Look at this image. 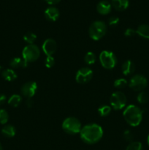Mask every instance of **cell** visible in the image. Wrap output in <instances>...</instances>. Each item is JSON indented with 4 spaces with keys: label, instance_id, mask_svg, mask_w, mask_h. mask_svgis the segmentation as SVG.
<instances>
[{
    "label": "cell",
    "instance_id": "6da1fadb",
    "mask_svg": "<svg viewBox=\"0 0 149 150\" xmlns=\"http://www.w3.org/2000/svg\"><path fill=\"white\" fill-rule=\"evenodd\" d=\"M80 138L89 144H93L100 141L103 136V130L97 124H89L84 126L80 130Z\"/></svg>",
    "mask_w": 149,
    "mask_h": 150
},
{
    "label": "cell",
    "instance_id": "7a4b0ae2",
    "mask_svg": "<svg viewBox=\"0 0 149 150\" xmlns=\"http://www.w3.org/2000/svg\"><path fill=\"white\" fill-rule=\"evenodd\" d=\"M123 115L127 124L132 127L138 126L143 120V111L135 105H128L124 110Z\"/></svg>",
    "mask_w": 149,
    "mask_h": 150
},
{
    "label": "cell",
    "instance_id": "3957f363",
    "mask_svg": "<svg viewBox=\"0 0 149 150\" xmlns=\"http://www.w3.org/2000/svg\"><path fill=\"white\" fill-rule=\"evenodd\" d=\"M107 33V26L105 22L96 21L91 24L89 29V36L93 40L102 39Z\"/></svg>",
    "mask_w": 149,
    "mask_h": 150
},
{
    "label": "cell",
    "instance_id": "277c9868",
    "mask_svg": "<svg viewBox=\"0 0 149 150\" xmlns=\"http://www.w3.org/2000/svg\"><path fill=\"white\" fill-rule=\"evenodd\" d=\"M62 128L66 133L71 135L77 134L81 130L80 122L75 117H68L62 123Z\"/></svg>",
    "mask_w": 149,
    "mask_h": 150
},
{
    "label": "cell",
    "instance_id": "5b68a950",
    "mask_svg": "<svg viewBox=\"0 0 149 150\" xmlns=\"http://www.w3.org/2000/svg\"><path fill=\"white\" fill-rule=\"evenodd\" d=\"M99 62L104 68L110 70L116 65L117 58L112 51H103L99 54Z\"/></svg>",
    "mask_w": 149,
    "mask_h": 150
},
{
    "label": "cell",
    "instance_id": "8992f818",
    "mask_svg": "<svg viewBox=\"0 0 149 150\" xmlns=\"http://www.w3.org/2000/svg\"><path fill=\"white\" fill-rule=\"evenodd\" d=\"M40 56V50L36 45H28L25 47L22 52V57L23 59L29 64V62H33Z\"/></svg>",
    "mask_w": 149,
    "mask_h": 150
},
{
    "label": "cell",
    "instance_id": "52a82bcc",
    "mask_svg": "<svg viewBox=\"0 0 149 150\" xmlns=\"http://www.w3.org/2000/svg\"><path fill=\"white\" fill-rule=\"evenodd\" d=\"M127 103V96L121 92H115L112 94L110 103L114 110H121L126 106Z\"/></svg>",
    "mask_w": 149,
    "mask_h": 150
},
{
    "label": "cell",
    "instance_id": "ba28073f",
    "mask_svg": "<svg viewBox=\"0 0 149 150\" xmlns=\"http://www.w3.org/2000/svg\"><path fill=\"white\" fill-rule=\"evenodd\" d=\"M129 87L134 91H142L148 86V81L143 75H135L130 79Z\"/></svg>",
    "mask_w": 149,
    "mask_h": 150
},
{
    "label": "cell",
    "instance_id": "9c48e42d",
    "mask_svg": "<svg viewBox=\"0 0 149 150\" xmlns=\"http://www.w3.org/2000/svg\"><path fill=\"white\" fill-rule=\"evenodd\" d=\"M93 77V71L89 67H84L79 69L76 73L75 80L78 83L84 84L91 80Z\"/></svg>",
    "mask_w": 149,
    "mask_h": 150
},
{
    "label": "cell",
    "instance_id": "30bf717a",
    "mask_svg": "<svg viewBox=\"0 0 149 150\" xmlns=\"http://www.w3.org/2000/svg\"><path fill=\"white\" fill-rule=\"evenodd\" d=\"M37 90V84L34 81H29L25 83L21 86L22 95L27 98H32Z\"/></svg>",
    "mask_w": 149,
    "mask_h": 150
},
{
    "label": "cell",
    "instance_id": "8fae6325",
    "mask_svg": "<svg viewBox=\"0 0 149 150\" xmlns=\"http://www.w3.org/2000/svg\"><path fill=\"white\" fill-rule=\"evenodd\" d=\"M42 48L47 57H52L57 50V43L53 39L48 38L43 42Z\"/></svg>",
    "mask_w": 149,
    "mask_h": 150
},
{
    "label": "cell",
    "instance_id": "7c38bea8",
    "mask_svg": "<svg viewBox=\"0 0 149 150\" xmlns=\"http://www.w3.org/2000/svg\"><path fill=\"white\" fill-rule=\"evenodd\" d=\"M59 10L55 7H49L45 10V16L50 21H56L59 18Z\"/></svg>",
    "mask_w": 149,
    "mask_h": 150
},
{
    "label": "cell",
    "instance_id": "4fadbf2b",
    "mask_svg": "<svg viewBox=\"0 0 149 150\" xmlns=\"http://www.w3.org/2000/svg\"><path fill=\"white\" fill-rule=\"evenodd\" d=\"M111 7H112V5L109 1L106 0H102L97 4L96 10L98 13H100L101 15H107L110 13Z\"/></svg>",
    "mask_w": 149,
    "mask_h": 150
},
{
    "label": "cell",
    "instance_id": "5bb4252c",
    "mask_svg": "<svg viewBox=\"0 0 149 150\" xmlns=\"http://www.w3.org/2000/svg\"><path fill=\"white\" fill-rule=\"evenodd\" d=\"M122 72L125 76H129L131 75L135 70V65L134 62L131 60H127L124 62L122 64Z\"/></svg>",
    "mask_w": 149,
    "mask_h": 150
},
{
    "label": "cell",
    "instance_id": "9a60e30c",
    "mask_svg": "<svg viewBox=\"0 0 149 150\" xmlns=\"http://www.w3.org/2000/svg\"><path fill=\"white\" fill-rule=\"evenodd\" d=\"M129 1V0H112L111 5L118 11H124L128 8Z\"/></svg>",
    "mask_w": 149,
    "mask_h": 150
},
{
    "label": "cell",
    "instance_id": "2e32d148",
    "mask_svg": "<svg viewBox=\"0 0 149 150\" xmlns=\"http://www.w3.org/2000/svg\"><path fill=\"white\" fill-rule=\"evenodd\" d=\"M10 65L13 68H19V67L24 68V67H27L28 63L26 62L23 58L15 57V58H13L10 60Z\"/></svg>",
    "mask_w": 149,
    "mask_h": 150
},
{
    "label": "cell",
    "instance_id": "e0dca14e",
    "mask_svg": "<svg viewBox=\"0 0 149 150\" xmlns=\"http://www.w3.org/2000/svg\"><path fill=\"white\" fill-rule=\"evenodd\" d=\"M1 76L7 81H13L17 79V74L13 69H5L1 72Z\"/></svg>",
    "mask_w": 149,
    "mask_h": 150
},
{
    "label": "cell",
    "instance_id": "ac0fdd59",
    "mask_svg": "<svg viewBox=\"0 0 149 150\" xmlns=\"http://www.w3.org/2000/svg\"><path fill=\"white\" fill-rule=\"evenodd\" d=\"M136 33L145 39H149V25H140L136 30Z\"/></svg>",
    "mask_w": 149,
    "mask_h": 150
},
{
    "label": "cell",
    "instance_id": "d6986e66",
    "mask_svg": "<svg viewBox=\"0 0 149 150\" xmlns=\"http://www.w3.org/2000/svg\"><path fill=\"white\" fill-rule=\"evenodd\" d=\"M15 128L11 125H6L1 129V133L7 138H12L15 135Z\"/></svg>",
    "mask_w": 149,
    "mask_h": 150
},
{
    "label": "cell",
    "instance_id": "ffe728a7",
    "mask_svg": "<svg viewBox=\"0 0 149 150\" xmlns=\"http://www.w3.org/2000/svg\"><path fill=\"white\" fill-rule=\"evenodd\" d=\"M22 101V98L20 97V95H13L8 100V104L10 105H11L12 107H16L18 106L20 104Z\"/></svg>",
    "mask_w": 149,
    "mask_h": 150
},
{
    "label": "cell",
    "instance_id": "44dd1931",
    "mask_svg": "<svg viewBox=\"0 0 149 150\" xmlns=\"http://www.w3.org/2000/svg\"><path fill=\"white\" fill-rule=\"evenodd\" d=\"M23 40L29 45H32L37 40V35L34 32H28L23 35Z\"/></svg>",
    "mask_w": 149,
    "mask_h": 150
},
{
    "label": "cell",
    "instance_id": "7402d4cb",
    "mask_svg": "<svg viewBox=\"0 0 149 150\" xmlns=\"http://www.w3.org/2000/svg\"><path fill=\"white\" fill-rule=\"evenodd\" d=\"M96 60V55H95L94 53L91 52V51H89L87 54L85 55L84 57V61L86 64H93L95 63Z\"/></svg>",
    "mask_w": 149,
    "mask_h": 150
},
{
    "label": "cell",
    "instance_id": "603a6c76",
    "mask_svg": "<svg viewBox=\"0 0 149 150\" xmlns=\"http://www.w3.org/2000/svg\"><path fill=\"white\" fill-rule=\"evenodd\" d=\"M148 94L145 92H140L137 97V102L140 104H142V105H144V104L147 103L148 102Z\"/></svg>",
    "mask_w": 149,
    "mask_h": 150
},
{
    "label": "cell",
    "instance_id": "cb8c5ba5",
    "mask_svg": "<svg viewBox=\"0 0 149 150\" xmlns=\"http://www.w3.org/2000/svg\"><path fill=\"white\" fill-rule=\"evenodd\" d=\"M98 112L101 117H107L111 112V107L109 105H103L98 108Z\"/></svg>",
    "mask_w": 149,
    "mask_h": 150
},
{
    "label": "cell",
    "instance_id": "d4e9b609",
    "mask_svg": "<svg viewBox=\"0 0 149 150\" xmlns=\"http://www.w3.org/2000/svg\"><path fill=\"white\" fill-rule=\"evenodd\" d=\"M126 150H143V144L139 142H132L127 146Z\"/></svg>",
    "mask_w": 149,
    "mask_h": 150
},
{
    "label": "cell",
    "instance_id": "484cf974",
    "mask_svg": "<svg viewBox=\"0 0 149 150\" xmlns=\"http://www.w3.org/2000/svg\"><path fill=\"white\" fill-rule=\"evenodd\" d=\"M114 86L118 89H123L127 86V81L125 79H118L114 81Z\"/></svg>",
    "mask_w": 149,
    "mask_h": 150
},
{
    "label": "cell",
    "instance_id": "4316f807",
    "mask_svg": "<svg viewBox=\"0 0 149 150\" xmlns=\"http://www.w3.org/2000/svg\"><path fill=\"white\" fill-rule=\"evenodd\" d=\"M9 120V114L4 109H0V124L5 125Z\"/></svg>",
    "mask_w": 149,
    "mask_h": 150
},
{
    "label": "cell",
    "instance_id": "83f0119b",
    "mask_svg": "<svg viewBox=\"0 0 149 150\" xmlns=\"http://www.w3.org/2000/svg\"><path fill=\"white\" fill-rule=\"evenodd\" d=\"M55 64V59H54L53 57H47L45 60V64L46 67L48 68H51Z\"/></svg>",
    "mask_w": 149,
    "mask_h": 150
},
{
    "label": "cell",
    "instance_id": "f1b7e54d",
    "mask_svg": "<svg viewBox=\"0 0 149 150\" xmlns=\"http://www.w3.org/2000/svg\"><path fill=\"white\" fill-rule=\"evenodd\" d=\"M123 136H124V139H125V141L129 142H132L133 139H134V136H133L132 133L128 130L124 131Z\"/></svg>",
    "mask_w": 149,
    "mask_h": 150
},
{
    "label": "cell",
    "instance_id": "f546056e",
    "mask_svg": "<svg viewBox=\"0 0 149 150\" xmlns=\"http://www.w3.org/2000/svg\"><path fill=\"white\" fill-rule=\"evenodd\" d=\"M119 18L117 17V16H112L109 18V21H108V23H109V25L110 26H115L118 24L119 23Z\"/></svg>",
    "mask_w": 149,
    "mask_h": 150
},
{
    "label": "cell",
    "instance_id": "4dcf8cb0",
    "mask_svg": "<svg viewBox=\"0 0 149 150\" xmlns=\"http://www.w3.org/2000/svg\"><path fill=\"white\" fill-rule=\"evenodd\" d=\"M136 33V31L134 30L133 29H131V28H129L124 32V35L126 37H133Z\"/></svg>",
    "mask_w": 149,
    "mask_h": 150
},
{
    "label": "cell",
    "instance_id": "1f68e13d",
    "mask_svg": "<svg viewBox=\"0 0 149 150\" xmlns=\"http://www.w3.org/2000/svg\"><path fill=\"white\" fill-rule=\"evenodd\" d=\"M26 103V105H27L28 108H32L34 105L33 100H32V98H27Z\"/></svg>",
    "mask_w": 149,
    "mask_h": 150
},
{
    "label": "cell",
    "instance_id": "d6a6232c",
    "mask_svg": "<svg viewBox=\"0 0 149 150\" xmlns=\"http://www.w3.org/2000/svg\"><path fill=\"white\" fill-rule=\"evenodd\" d=\"M6 99H7V98H6L5 95H3V94H0V105H3L5 103Z\"/></svg>",
    "mask_w": 149,
    "mask_h": 150
},
{
    "label": "cell",
    "instance_id": "836d02e7",
    "mask_svg": "<svg viewBox=\"0 0 149 150\" xmlns=\"http://www.w3.org/2000/svg\"><path fill=\"white\" fill-rule=\"evenodd\" d=\"M45 1H46L47 3H48V4H50V5H54V4H58L61 0H45Z\"/></svg>",
    "mask_w": 149,
    "mask_h": 150
},
{
    "label": "cell",
    "instance_id": "e575fe53",
    "mask_svg": "<svg viewBox=\"0 0 149 150\" xmlns=\"http://www.w3.org/2000/svg\"><path fill=\"white\" fill-rule=\"evenodd\" d=\"M147 143H148V146H149V135H148V139H147Z\"/></svg>",
    "mask_w": 149,
    "mask_h": 150
},
{
    "label": "cell",
    "instance_id": "d590c367",
    "mask_svg": "<svg viewBox=\"0 0 149 150\" xmlns=\"http://www.w3.org/2000/svg\"><path fill=\"white\" fill-rule=\"evenodd\" d=\"M0 150H3V148H2V146H1V143H0Z\"/></svg>",
    "mask_w": 149,
    "mask_h": 150
},
{
    "label": "cell",
    "instance_id": "8d00e7d4",
    "mask_svg": "<svg viewBox=\"0 0 149 150\" xmlns=\"http://www.w3.org/2000/svg\"><path fill=\"white\" fill-rule=\"evenodd\" d=\"M1 66H0V72H1Z\"/></svg>",
    "mask_w": 149,
    "mask_h": 150
},
{
    "label": "cell",
    "instance_id": "74e56055",
    "mask_svg": "<svg viewBox=\"0 0 149 150\" xmlns=\"http://www.w3.org/2000/svg\"><path fill=\"white\" fill-rule=\"evenodd\" d=\"M106 1H108V0H106Z\"/></svg>",
    "mask_w": 149,
    "mask_h": 150
}]
</instances>
